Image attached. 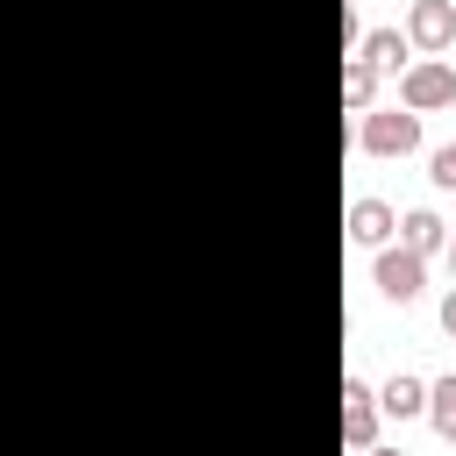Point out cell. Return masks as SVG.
Returning a JSON list of instances; mask_svg holds the SVG:
<instances>
[{
	"label": "cell",
	"mask_w": 456,
	"mask_h": 456,
	"mask_svg": "<svg viewBox=\"0 0 456 456\" xmlns=\"http://www.w3.org/2000/svg\"><path fill=\"white\" fill-rule=\"evenodd\" d=\"M356 150H363V157H413V150H420V114H406V107H370V114H356Z\"/></svg>",
	"instance_id": "6da1fadb"
},
{
	"label": "cell",
	"mask_w": 456,
	"mask_h": 456,
	"mask_svg": "<svg viewBox=\"0 0 456 456\" xmlns=\"http://www.w3.org/2000/svg\"><path fill=\"white\" fill-rule=\"evenodd\" d=\"M399 107H406V114H442V107H456V64H449V57H413V64L399 71Z\"/></svg>",
	"instance_id": "7a4b0ae2"
},
{
	"label": "cell",
	"mask_w": 456,
	"mask_h": 456,
	"mask_svg": "<svg viewBox=\"0 0 456 456\" xmlns=\"http://www.w3.org/2000/svg\"><path fill=\"white\" fill-rule=\"evenodd\" d=\"M370 285H378L392 306H413V299L428 292V256H413V249L385 242V249H378V264H370Z\"/></svg>",
	"instance_id": "3957f363"
},
{
	"label": "cell",
	"mask_w": 456,
	"mask_h": 456,
	"mask_svg": "<svg viewBox=\"0 0 456 456\" xmlns=\"http://www.w3.org/2000/svg\"><path fill=\"white\" fill-rule=\"evenodd\" d=\"M399 36L413 43V57H449L456 50V0H413Z\"/></svg>",
	"instance_id": "277c9868"
},
{
	"label": "cell",
	"mask_w": 456,
	"mask_h": 456,
	"mask_svg": "<svg viewBox=\"0 0 456 456\" xmlns=\"http://www.w3.org/2000/svg\"><path fill=\"white\" fill-rule=\"evenodd\" d=\"M378 392L363 385V378H342V449L349 456H363V449H378Z\"/></svg>",
	"instance_id": "5b68a950"
},
{
	"label": "cell",
	"mask_w": 456,
	"mask_h": 456,
	"mask_svg": "<svg viewBox=\"0 0 456 456\" xmlns=\"http://www.w3.org/2000/svg\"><path fill=\"white\" fill-rule=\"evenodd\" d=\"M342 228H349V242H356V249H385V242L399 235V214H392L385 200H370V192H363V200H349V221H342Z\"/></svg>",
	"instance_id": "8992f818"
},
{
	"label": "cell",
	"mask_w": 456,
	"mask_h": 456,
	"mask_svg": "<svg viewBox=\"0 0 456 456\" xmlns=\"http://www.w3.org/2000/svg\"><path fill=\"white\" fill-rule=\"evenodd\" d=\"M349 57H363V64H370V71H378V78H385V71H392V78H399V71H406V64H413V43H406V36H399V28H363V36H356V50H349Z\"/></svg>",
	"instance_id": "52a82bcc"
},
{
	"label": "cell",
	"mask_w": 456,
	"mask_h": 456,
	"mask_svg": "<svg viewBox=\"0 0 456 456\" xmlns=\"http://www.w3.org/2000/svg\"><path fill=\"white\" fill-rule=\"evenodd\" d=\"M449 242V221L435 214V207H406L399 214V249H413V256H435Z\"/></svg>",
	"instance_id": "ba28073f"
},
{
	"label": "cell",
	"mask_w": 456,
	"mask_h": 456,
	"mask_svg": "<svg viewBox=\"0 0 456 456\" xmlns=\"http://www.w3.org/2000/svg\"><path fill=\"white\" fill-rule=\"evenodd\" d=\"M378 413H392V420H420V413H428V385H420L413 370H392V378L378 385Z\"/></svg>",
	"instance_id": "9c48e42d"
},
{
	"label": "cell",
	"mask_w": 456,
	"mask_h": 456,
	"mask_svg": "<svg viewBox=\"0 0 456 456\" xmlns=\"http://www.w3.org/2000/svg\"><path fill=\"white\" fill-rule=\"evenodd\" d=\"M428 428L456 449V370H442V378L428 385Z\"/></svg>",
	"instance_id": "30bf717a"
},
{
	"label": "cell",
	"mask_w": 456,
	"mask_h": 456,
	"mask_svg": "<svg viewBox=\"0 0 456 456\" xmlns=\"http://www.w3.org/2000/svg\"><path fill=\"white\" fill-rule=\"evenodd\" d=\"M370 100H378V71L363 57H342V107L349 114H370Z\"/></svg>",
	"instance_id": "8fae6325"
},
{
	"label": "cell",
	"mask_w": 456,
	"mask_h": 456,
	"mask_svg": "<svg viewBox=\"0 0 456 456\" xmlns=\"http://www.w3.org/2000/svg\"><path fill=\"white\" fill-rule=\"evenodd\" d=\"M428 178H435L442 192H456V142H442V150L428 157Z\"/></svg>",
	"instance_id": "7c38bea8"
},
{
	"label": "cell",
	"mask_w": 456,
	"mask_h": 456,
	"mask_svg": "<svg viewBox=\"0 0 456 456\" xmlns=\"http://www.w3.org/2000/svg\"><path fill=\"white\" fill-rule=\"evenodd\" d=\"M442 335H456V285L442 292Z\"/></svg>",
	"instance_id": "4fadbf2b"
},
{
	"label": "cell",
	"mask_w": 456,
	"mask_h": 456,
	"mask_svg": "<svg viewBox=\"0 0 456 456\" xmlns=\"http://www.w3.org/2000/svg\"><path fill=\"white\" fill-rule=\"evenodd\" d=\"M442 256H449V271H456V228H449V242H442Z\"/></svg>",
	"instance_id": "5bb4252c"
},
{
	"label": "cell",
	"mask_w": 456,
	"mask_h": 456,
	"mask_svg": "<svg viewBox=\"0 0 456 456\" xmlns=\"http://www.w3.org/2000/svg\"><path fill=\"white\" fill-rule=\"evenodd\" d=\"M363 456H406V449H385V442H378V449H363Z\"/></svg>",
	"instance_id": "9a60e30c"
}]
</instances>
